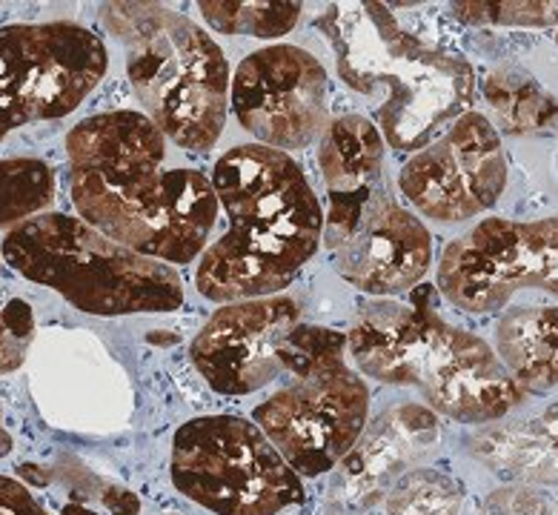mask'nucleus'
I'll list each match as a JSON object with an SVG mask.
<instances>
[{
    "label": "nucleus",
    "instance_id": "obj_1",
    "mask_svg": "<svg viewBox=\"0 0 558 515\" xmlns=\"http://www.w3.org/2000/svg\"><path fill=\"white\" fill-rule=\"evenodd\" d=\"M70 189L81 221L132 253L190 263L207 246L218 195L195 170H161L167 135L141 112H104L66 138Z\"/></svg>",
    "mask_w": 558,
    "mask_h": 515
},
{
    "label": "nucleus",
    "instance_id": "obj_2",
    "mask_svg": "<svg viewBox=\"0 0 558 515\" xmlns=\"http://www.w3.org/2000/svg\"><path fill=\"white\" fill-rule=\"evenodd\" d=\"M230 230L201 258L198 293L215 304L269 298L304 270L324 238V212L301 167L281 149L244 144L215 163Z\"/></svg>",
    "mask_w": 558,
    "mask_h": 515
},
{
    "label": "nucleus",
    "instance_id": "obj_3",
    "mask_svg": "<svg viewBox=\"0 0 558 515\" xmlns=\"http://www.w3.org/2000/svg\"><path fill=\"white\" fill-rule=\"evenodd\" d=\"M436 301V286H421L410 301L361 309L347 335L352 361L381 384L415 387L429 407L456 421L505 418L524 393L487 341L444 321Z\"/></svg>",
    "mask_w": 558,
    "mask_h": 515
},
{
    "label": "nucleus",
    "instance_id": "obj_4",
    "mask_svg": "<svg viewBox=\"0 0 558 515\" xmlns=\"http://www.w3.org/2000/svg\"><path fill=\"white\" fill-rule=\"evenodd\" d=\"M318 29L332 44L341 81L373 98L375 130L398 152L433 144L473 103V66L401 29L384 3H336Z\"/></svg>",
    "mask_w": 558,
    "mask_h": 515
},
{
    "label": "nucleus",
    "instance_id": "obj_5",
    "mask_svg": "<svg viewBox=\"0 0 558 515\" xmlns=\"http://www.w3.org/2000/svg\"><path fill=\"white\" fill-rule=\"evenodd\" d=\"M318 163L329 193L324 241L338 275L378 298L418 286L433 263V238L384 184V138L375 123L364 115L329 123Z\"/></svg>",
    "mask_w": 558,
    "mask_h": 515
},
{
    "label": "nucleus",
    "instance_id": "obj_6",
    "mask_svg": "<svg viewBox=\"0 0 558 515\" xmlns=\"http://www.w3.org/2000/svg\"><path fill=\"white\" fill-rule=\"evenodd\" d=\"M104 24L126 47V72L149 121L190 152L213 149L232 86L221 47L163 3H107Z\"/></svg>",
    "mask_w": 558,
    "mask_h": 515
},
{
    "label": "nucleus",
    "instance_id": "obj_7",
    "mask_svg": "<svg viewBox=\"0 0 558 515\" xmlns=\"http://www.w3.org/2000/svg\"><path fill=\"white\" fill-rule=\"evenodd\" d=\"M3 258L26 281L89 316L175 312L184 304L172 267L116 244L81 218L49 212L17 223L3 238Z\"/></svg>",
    "mask_w": 558,
    "mask_h": 515
},
{
    "label": "nucleus",
    "instance_id": "obj_8",
    "mask_svg": "<svg viewBox=\"0 0 558 515\" xmlns=\"http://www.w3.org/2000/svg\"><path fill=\"white\" fill-rule=\"evenodd\" d=\"M347 335L324 327H295L283 367L295 376L260 407L255 424L299 476L336 467L359 444L369 413V390L344 358Z\"/></svg>",
    "mask_w": 558,
    "mask_h": 515
},
{
    "label": "nucleus",
    "instance_id": "obj_9",
    "mask_svg": "<svg viewBox=\"0 0 558 515\" xmlns=\"http://www.w3.org/2000/svg\"><path fill=\"white\" fill-rule=\"evenodd\" d=\"M172 481L215 515H278L304 501L299 473L241 416L186 421L172 441Z\"/></svg>",
    "mask_w": 558,
    "mask_h": 515
},
{
    "label": "nucleus",
    "instance_id": "obj_10",
    "mask_svg": "<svg viewBox=\"0 0 558 515\" xmlns=\"http://www.w3.org/2000/svg\"><path fill=\"white\" fill-rule=\"evenodd\" d=\"M109 54L77 24H15L0 29V138L26 123L75 112L104 81Z\"/></svg>",
    "mask_w": 558,
    "mask_h": 515
},
{
    "label": "nucleus",
    "instance_id": "obj_11",
    "mask_svg": "<svg viewBox=\"0 0 558 515\" xmlns=\"http://www.w3.org/2000/svg\"><path fill=\"white\" fill-rule=\"evenodd\" d=\"M438 290L473 316L496 312L521 290L558 298V218H487L444 249Z\"/></svg>",
    "mask_w": 558,
    "mask_h": 515
},
{
    "label": "nucleus",
    "instance_id": "obj_12",
    "mask_svg": "<svg viewBox=\"0 0 558 515\" xmlns=\"http://www.w3.org/2000/svg\"><path fill=\"white\" fill-rule=\"evenodd\" d=\"M398 186L421 216L438 223L484 216L507 186V155L496 126L478 112H464L404 163Z\"/></svg>",
    "mask_w": 558,
    "mask_h": 515
},
{
    "label": "nucleus",
    "instance_id": "obj_13",
    "mask_svg": "<svg viewBox=\"0 0 558 515\" xmlns=\"http://www.w3.org/2000/svg\"><path fill=\"white\" fill-rule=\"evenodd\" d=\"M230 95L238 121L260 147L304 149L327 132V72L301 47L281 44L244 58Z\"/></svg>",
    "mask_w": 558,
    "mask_h": 515
},
{
    "label": "nucleus",
    "instance_id": "obj_14",
    "mask_svg": "<svg viewBox=\"0 0 558 515\" xmlns=\"http://www.w3.org/2000/svg\"><path fill=\"white\" fill-rule=\"evenodd\" d=\"M301 323V304L287 295L235 301L209 318L190 346L215 393L250 395L281 372L287 341Z\"/></svg>",
    "mask_w": 558,
    "mask_h": 515
},
{
    "label": "nucleus",
    "instance_id": "obj_15",
    "mask_svg": "<svg viewBox=\"0 0 558 515\" xmlns=\"http://www.w3.org/2000/svg\"><path fill=\"white\" fill-rule=\"evenodd\" d=\"M436 436V416L418 404H404V407L387 413L373 436L364 444L352 446L341 458L344 476L359 487L355 492L369 499L373 490H378L384 481H390L398 469H404L413 462L415 455L427 453Z\"/></svg>",
    "mask_w": 558,
    "mask_h": 515
},
{
    "label": "nucleus",
    "instance_id": "obj_16",
    "mask_svg": "<svg viewBox=\"0 0 558 515\" xmlns=\"http://www.w3.org/2000/svg\"><path fill=\"white\" fill-rule=\"evenodd\" d=\"M473 453L501 478L558 487V404L530 421L478 432Z\"/></svg>",
    "mask_w": 558,
    "mask_h": 515
},
{
    "label": "nucleus",
    "instance_id": "obj_17",
    "mask_svg": "<svg viewBox=\"0 0 558 515\" xmlns=\"http://www.w3.org/2000/svg\"><path fill=\"white\" fill-rule=\"evenodd\" d=\"M496 346L524 395L558 387V307H512L498 321Z\"/></svg>",
    "mask_w": 558,
    "mask_h": 515
},
{
    "label": "nucleus",
    "instance_id": "obj_18",
    "mask_svg": "<svg viewBox=\"0 0 558 515\" xmlns=\"http://www.w3.org/2000/svg\"><path fill=\"white\" fill-rule=\"evenodd\" d=\"M484 93L496 109L498 121L510 132H538L558 123V98L524 72L505 70L489 75Z\"/></svg>",
    "mask_w": 558,
    "mask_h": 515
},
{
    "label": "nucleus",
    "instance_id": "obj_19",
    "mask_svg": "<svg viewBox=\"0 0 558 515\" xmlns=\"http://www.w3.org/2000/svg\"><path fill=\"white\" fill-rule=\"evenodd\" d=\"M201 15L221 35L281 38L295 29L301 3H258V0H201Z\"/></svg>",
    "mask_w": 558,
    "mask_h": 515
},
{
    "label": "nucleus",
    "instance_id": "obj_20",
    "mask_svg": "<svg viewBox=\"0 0 558 515\" xmlns=\"http://www.w3.org/2000/svg\"><path fill=\"white\" fill-rule=\"evenodd\" d=\"M54 200V175L38 158L0 161V226L26 223Z\"/></svg>",
    "mask_w": 558,
    "mask_h": 515
},
{
    "label": "nucleus",
    "instance_id": "obj_21",
    "mask_svg": "<svg viewBox=\"0 0 558 515\" xmlns=\"http://www.w3.org/2000/svg\"><path fill=\"white\" fill-rule=\"evenodd\" d=\"M464 490L456 478L436 469H410L387 499V515H459Z\"/></svg>",
    "mask_w": 558,
    "mask_h": 515
},
{
    "label": "nucleus",
    "instance_id": "obj_22",
    "mask_svg": "<svg viewBox=\"0 0 558 515\" xmlns=\"http://www.w3.org/2000/svg\"><path fill=\"white\" fill-rule=\"evenodd\" d=\"M456 15L473 26H544L558 24V3H533V0H501V3H452Z\"/></svg>",
    "mask_w": 558,
    "mask_h": 515
},
{
    "label": "nucleus",
    "instance_id": "obj_23",
    "mask_svg": "<svg viewBox=\"0 0 558 515\" xmlns=\"http://www.w3.org/2000/svg\"><path fill=\"white\" fill-rule=\"evenodd\" d=\"M35 339V316L26 301L12 298L0 309V376L24 364Z\"/></svg>",
    "mask_w": 558,
    "mask_h": 515
},
{
    "label": "nucleus",
    "instance_id": "obj_24",
    "mask_svg": "<svg viewBox=\"0 0 558 515\" xmlns=\"http://www.w3.org/2000/svg\"><path fill=\"white\" fill-rule=\"evenodd\" d=\"M482 515H550V507L530 487H501L484 501Z\"/></svg>",
    "mask_w": 558,
    "mask_h": 515
},
{
    "label": "nucleus",
    "instance_id": "obj_25",
    "mask_svg": "<svg viewBox=\"0 0 558 515\" xmlns=\"http://www.w3.org/2000/svg\"><path fill=\"white\" fill-rule=\"evenodd\" d=\"M0 515H49L15 478L0 476Z\"/></svg>",
    "mask_w": 558,
    "mask_h": 515
},
{
    "label": "nucleus",
    "instance_id": "obj_26",
    "mask_svg": "<svg viewBox=\"0 0 558 515\" xmlns=\"http://www.w3.org/2000/svg\"><path fill=\"white\" fill-rule=\"evenodd\" d=\"M100 499H104V504L112 510V515H135L141 507L138 499L126 490H107Z\"/></svg>",
    "mask_w": 558,
    "mask_h": 515
},
{
    "label": "nucleus",
    "instance_id": "obj_27",
    "mask_svg": "<svg viewBox=\"0 0 558 515\" xmlns=\"http://www.w3.org/2000/svg\"><path fill=\"white\" fill-rule=\"evenodd\" d=\"M12 450V439H9L7 427H3V416H0V458Z\"/></svg>",
    "mask_w": 558,
    "mask_h": 515
},
{
    "label": "nucleus",
    "instance_id": "obj_28",
    "mask_svg": "<svg viewBox=\"0 0 558 515\" xmlns=\"http://www.w3.org/2000/svg\"><path fill=\"white\" fill-rule=\"evenodd\" d=\"M63 513H66V515H93V513H86V510H81V507H66Z\"/></svg>",
    "mask_w": 558,
    "mask_h": 515
},
{
    "label": "nucleus",
    "instance_id": "obj_29",
    "mask_svg": "<svg viewBox=\"0 0 558 515\" xmlns=\"http://www.w3.org/2000/svg\"><path fill=\"white\" fill-rule=\"evenodd\" d=\"M550 515H558V507H556V513H550Z\"/></svg>",
    "mask_w": 558,
    "mask_h": 515
}]
</instances>
